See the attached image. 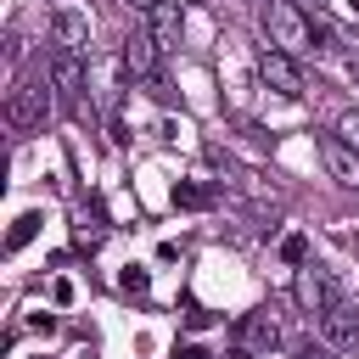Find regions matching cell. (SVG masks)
Listing matches in <instances>:
<instances>
[{
    "label": "cell",
    "mask_w": 359,
    "mask_h": 359,
    "mask_svg": "<svg viewBox=\"0 0 359 359\" xmlns=\"http://www.w3.org/2000/svg\"><path fill=\"white\" fill-rule=\"evenodd\" d=\"M129 6H140V11H151V6H157V0H129Z\"/></svg>",
    "instance_id": "cell-18"
},
{
    "label": "cell",
    "mask_w": 359,
    "mask_h": 359,
    "mask_svg": "<svg viewBox=\"0 0 359 359\" xmlns=\"http://www.w3.org/2000/svg\"><path fill=\"white\" fill-rule=\"evenodd\" d=\"M45 73H50V90H56L62 101H79V95H84V62H79V56H67V50H56Z\"/></svg>",
    "instance_id": "cell-10"
},
{
    "label": "cell",
    "mask_w": 359,
    "mask_h": 359,
    "mask_svg": "<svg viewBox=\"0 0 359 359\" xmlns=\"http://www.w3.org/2000/svg\"><path fill=\"white\" fill-rule=\"evenodd\" d=\"M157 56H163V50H157V39H151L146 28H135V34L123 39V67H129L135 79H146V84H157Z\"/></svg>",
    "instance_id": "cell-8"
},
{
    "label": "cell",
    "mask_w": 359,
    "mask_h": 359,
    "mask_svg": "<svg viewBox=\"0 0 359 359\" xmlns=\"http://www.w3.org/2000/svg\"><path fill=\"white\" fill-rule=\"evenodd\" d=\"M280 252H286V264H303V258H309V241H303V236H286Z\"/></svg>",
    "instance_id": "cell-13"
},
{
    "label": "cell",
    "mask_w": 359,
    "mask_h": 359,
    "mask_svg": "<svg viewBox=\"0 0 359 359\" xmlns=\"http://www.w3.org/2000/svg\"><path fill=\"white\" fill-rule=\"evenodd\" d=\"M258 73H264V84H269L275 95H286V101H297V95H303V67H297V56H286V50L264 45V50H258Z\"/></svg>",
    "instance_id": "cell-4"
},
{
    "label": "cell",
    "mask_w": 359,
    "mask_h": 359,
    "mask_svg": "<svg viewBox=\"0 0 359 359\" xmlns=\"http://www.w3.org/2000/svg\"><path fill=\"white\" fill-rule=\"evenodd\" d=\"M264 28H269V45H275V50H286V56L314 50V22L303 17V6H297V0H269Z\"/></svg>",
    "instance_id": "cell-1"
},
{
    "label": "cell",
    "mask_w": 359,
    "mask_h": 359,
    "mask_svg": "<svg viewBox=\"0 0 359 359\" xmlns=\"http://www.w3.org/2000/svg\"><path fill=\"white\" fill-rule=\"evenodd\" d=\"M174 202H185V208H202V202H208V196H202V191H196V185H185V191H174Z\"/></svg>",
    "instance_id": "cell-15"
},
{
    "label": "cell",
    "mask_w": 359,
    "mask_h": 359,
    "mask_svg": "<svg viewBox=\"0 0 359 359\" xmlns=\"http://www.w3.org/2000/svg\"><path fill=\"white\" fill-rule=\"evenodd\" d=\"M337 135H342V140H348V146L359 151V112H342V123H337Z\"/></svg>",
    "instance_id": "cell-14"
},
{
    "label": "cell",
    "mask_w": 359,
    "mask_h": 359,
    "mask_svg": "<svg viewBox=\"0 0 359 359\" xmlns=\"http://www.w3.org/2000/svg\"><path fill=\"white\" fill-rule=\"evenodd\" d=\"M320 163L331 168V180H342V185H359V151H353L342 135H320Z\"/></svg>",
    "instance_id": "cell-9"
},
{
    "label": "cell",
    "mask_w": 359,
    "mask_h": 359,
    "mask_svg": "<svg viewBox=\"0 0 359 359\" xmlns=\"http://www.w3.org/2000/svg\"><path fill=\"white\" fill-rule=\"evenodd\" d=\"M320 342H325L331 353H348V348H359V309H353V303H337V309H325V314H320Z\"/></svg>",
    "instance_id": "cell-6"
},
{
    "label": "cell",
    "mask_w": 359,
    "mask_h": 359,
    "mask_svg": "<svg viewBox=\"0 0 359 359\" xmlns=\"http://www.w3.org/2000/svg\"><path fill=\"white\" fill-rule=\"evenodd\" d=\"M297 303L320 320V314H325V309H337L342 297H337V280H331L320 264H303V269H297Z\"/></svg>",
    "instance_id": "cell-5"
},
{
    "label": "cell",
    "mask_w": 359,
    "mask_h": 359,
    "mask_svg": "<svg viewBox=\"0 0 359 359\" xmlns=\"http://www.w3.org/2000/svg\"><path fill=\"white\" fill-rule=\"evenodd\" d=\"M90 11L84 6H73V0H56L50 6V45L56 50H67V56H84L90 50Z\"/></svg>",
    "instance_id": "cell-2"
},
{
    "label": "cell",
    "mask_w": 359,
    "mask_h": 359,
    "mask_svg": "<svg viewBox=\"0 0 359 359\" xmlns=\"http://www.w3.org/2000/svg\"><path fill=\"white\" fill-rule=\"evenodd\" d=\"M34 230H39V213H22V219L11 224V236H6V252H22V247L34 241Z\"/></svg>",
    "instance_id": "cell-12"
},
{
    "label": "cell",
    "mask_w": 359,
    "mask_h": 359,
    "mask_svg": "<svg viewBox=\"0 0 359 359\" xmlns=\"http://www.w3.org/2000/svg\"><path fill=\"white\" fill-rule=\"evenodd\" d=\"M303 359H337V353H331V348H325V342H320V348H309V353H303Z\"/></svg>",
    "instance_id": "cell-16"
},
{
    "label": "cell",
    "mask_w": 359,
    "mask_h": 359,
    "mask_svg": "<svg viewBox=\"0 0 359 359\" xmlns=\"http://www.w3.org/2000/svg\"><path fill=\"white\" fill-rule=\"evenodd\" d=\"M297 6H314V11H320V6H325V0H297Z\"/></svg>",
    "instance_id": "cell-19"
},
{
    "label": "cell",
    "mask_w": 359,
    "mask_h": 359,
    "mask_svg": "<svg viewBox=\"0 0 359 359\" xmlns=\"http://www.w3.org/2000/svg\"><path fill=\"white\" fill-rule=\"evenodd\" d=\"M146 34L157 39V50H180V34H185L180 6H174V0H157V6L146 11Z\"/></svg>",
    "instance_id": "cell-7"
},
{
    "label": "cell",
    "mask_w": 359,
    "mask_h": 359,
    "mask_svg": "<svg viewBox=\"0 0 359 359\" xmlns=\"http://www.w3.org/2000/svg\"><path fill=\"white\" fill-rule=\"evenodd\" d=\"M180 359H208V353H202V348H185V353H180Z\"/></svg>",
    "instance_id": "cell-17"
},
{
    "label": "cell",
    "mask_w": 359,
    "mask_h": 359,
    "mask_svg": "<svg viewBox=\"0 0 359 359\" xmlns=\"http://www.w3.org/2000/svg\"><path fill=\"white\" fill-rule=\"evenodd\" d=\"M236 337H241V348L269 353V348L280 342V325H275V314H269V309H252V314L241 320V331H236Z\"/></svg>",
    "instance_id": "cell-11"
},
{
    "label": "cell",
    "mask_w": 359,
    "mask_h": 359,
    "mask_svg": "<svg viewBox=\"0 0 359 359\" xmlns=\"http://www.w3.org/2000/svg\"><path fill=\"white\" fill-rule=\"evenodd\" d=\"M45 107H50V90H45L39 79H22V84H11V95H6V123H11L17 135H28V129L45 123Z\"/></svg>",
    "instance_id": "cell-3"
}]
</instances>
